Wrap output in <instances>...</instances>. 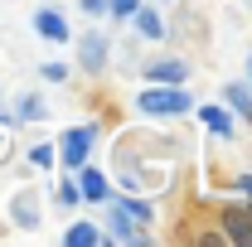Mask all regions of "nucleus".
<instances>
[{"mask_svg":"<svg viewBox=\"0 0 252 247\" xmlns=\"http://www.w3.org/2000/svg\"><path fill=\"white\" fill-rule=\"evenodd\" d=\"M136 107L146 112V117H185L194 112V102L180 83H151L146 93H136Z\"/></svg>","mask_w":252,"mask_h":247,"instance_id":"nucleus-1","label":"nucleus"},{"mask_svg":"<svg viewBox=\"0 0 252 247\" xmlns=\"http://www.w3.org/2000/svg\"><path fill=\"white\" fill-rule=\"evenodd\" d=\"M93 141H97L93 126H73V131H63V160L78 170V165L88 160V151H93Z\"/></svg>","mask_w":252,"mask_h":247,"instance_id":"nucleus-2","label":"nucleus"},{"mask_svg":"<svg viewBox=\"0 0 252 247\" xmlns=\"http://www.w3.org/2000/svg\"><path fill=\"white\" fill-rule=\"evenodd\" d=\"M78 199H88V204H102V199H107V175L93 170L88 160L78 165Z\"/></svg>","mask_w":252,"mask_h":247,"instance_id":"nucleus-3","label":"nucleus"},{"mask_svg":"<svg viewBox=\"0 0 252 247\" xmlns=\"http://www.w3.org/2000/svg\"><path fill=\"white\" fill-rule=\"evenodd\" d=\"M78 63H83V68H88V73H97V68H102V63H107V34H83V39H78Z\"/></svg>","mask_w":252,"mask_h":247,"instance_id":"nucleus-4","label":"nucleus"},{"mask_svg":"<svg viewBox=\"0 0 252 247\" xmlns=\"http://www.w3.org/2000/svg\"><path fill=\"white\" fill-rule=\"evenodd\" d=\"M10 214H15L20 228H39V194H34V189H20L15 204H10Z\"/></svg>","mask_w":252,"mask_h":247,"instance_id":"nucleus-5","label":"nucleus"},{"mask_svg":"<svg viewBox=\"0 0 252 247\" xmlns=\"http://www.w3.org/2000/svg\"><path fill=\"white\" fill-rule=\"evenodd\" d=\"M223 238H228V243H252V218L243 214V209L223 214Z\"/></svg>","mask_w":252,"mask_h":247,"instance_id":"nucleus-6","label":"nucleus"},{"mask_svg":"<svg viewBox=\"0 0 252 247\" xmlns=\"http://www.w3.org/2000/svg\"><path fill=\"white\" fill-rule=\"evenodd\" d=\"M34 30L44 34V39H54V44H63V39H68V25H63L59 10H39V15H34Z\"/></svg>","mask_w":252,"mask_h":247,"instance_id":"nucleus-7","label":"nucleus"},{"mask_svg":"<svg viewBox=\"0 0 252 247\" xmlns=\"http://www.w3.org/2000/svg\"><path fill=\"white\" fill-rule=\"evenodd\" d=\"M112 238H117V243H146V228L131 223L122 209H112Z\"/></svg>","mask_w":252,"mask_h":247,"instance_id":"nucleus-8","label":"nucleus"},{"mask_svg":"<svg viewBox=\"0 0 252 247\" xmlns=\"http://www.w3.org/2000/svg\"><path fill=\"white\" fill-rule=\"evenodd\" d=\"M199 122L209 126V131H214V136H223V141H228V136H233V117H228V112H223V107H199Z\"/></svg>","mask_w":252,"mask_h":247,"instance_id":"nucleus-9","label":"nucleus"},{"mask_svg":"<svg viewBox=\"0 0 252 247\" xmlns=\"http://www.w3.org/2000/svg\"><path fill=\"white\" fill-rule=\"evenodd\" d=\"M146 78H151V83H185V78H189V68L170 59V63H151V68H146Z\"/></svg>","mask_w":252,"mask_h":247,"instance_id":"nucleus-10","label":"nucleus"},{"mask_svg":"<svg viewBox=\"0 0 252 247\" xmlns=\"http://www.w3.org/2000/svg\"><path fill=\"white\" fill-rule=\"evenodd\" d=\"M117 209H122L131 223H141V228H151V218H156V204H151V199H122Z\"/></svg>","mask_w":252,"mask_h":247,"instance_id":"nucleus-11","label":"nucleus"},{"mask_svg":"<svg viewBox=\"0 0 252 247\" xmlns=\"http://www.w3.org/2000/svg\"><path fill=\"white\" fill-rule=\"evenodd\" d=\"M131 20H136V30L146 34V39H165V20H160L156 10H141V5H136V15H131Z\"/></svg>","mask_w":252,"mask_h":247,"instance_id":"nucleus-12","label":"nucleus"},{"mask_svg":"<svg viewBox=\"0 0 252 247\" xmlns=\"http://www.w3.org/2000/svg\"><path fill=\"white\" fill-rule=\"evenodd\" d=\"M223 97H228V107H233V112H243V122H252V97H248V88H243V83H228V88H223Z\"/></svg>","mask_w":252,"mask_h":247,"instance_id":"nucleus-13","label":"nucleus"},{"mask_svg":"<svg viewBox=\"0 0 252 247\" xmlns=\"http://www.w3.org/2000/svg\"><path fill=\"white\" fill-rule=\"evenodd\" d=\"M63 243H73V247H93V243H102V233H97L93 223H73V228L63 233Z\"/></svg>","mask_w":252,"mask_h":247,"instance_id":"nucleus-14","label":"nucleus"},{"mask_svg":"<svg viewBox=\"0 0 252 247\" xmlns=\"http://www.w3.org/2000/svg\"><path fill=\"white\" fill-rule=\"evenodd\" d=\"M30 160L39 165V170H54V160H59V155H54V146H34V151H30Z\"/></svg>","mask_w":252,"mask_h":247,"instance_id":"nucleus-15","label":"nucleus"},{"mask_svg":"<svg viewBox=\"0 0 252 247\" xmlns=\"http://www.w3.org/2000/svg\"><path fill=\"white\" fill-rule=\"evenodd\" d=\"M136 5H141V0H107V10H112L117 20H131V15H136Z\"/></svg>","mask_w":252,"mask_h":247,"instance_id":"nucleus-16","label":"nucleus"},{"mask_svg":"<svg viewBox=\"0 0 252 247\" xmlns=\"http://www.w3.org/2000/svg\"><path fill=\"white\" fill-rule=\"evenodd\" d=\"M20 117H25V122L44 117V102H39V97H25V102H20Z\"/></svg>","mask_w":252,"mask_h":247,"instance_id":"nucleus-17","label":"nucleus"},{"mask_svg":"<svg viewBox=\"0 0 252 247\" xmlns=\"http://www.w3.org/2000/svg\"><path fill=\"white\" fill-rule=\"evenodd\" d=\"M44 78H49V83H63V78H68V68H63V63H49V68H44Z\"/></svg>","mask_w":252,"mask_h":247,"instance_id":"nucleus-18","label":"nucleus"},{"mask_svg":"<svg viewBox=\"0 0 252 247\" xmlns=\"http://www.w3.org/2000/svg\"><path fill=\"white\" fill-rule=\"evenodd\" d=\"M59 204H78V185H59Z\"/></svg>","mask_w":252,"mask_h":247,"instance_id":"nucleus-19","label":"nucleus"},{"mask_svg":"<svg viewBox=\"0 0 252 247\" xmlns=\"http://www.w3.org/2000/svg\"><path fill=\"white\" fill-rule=\"evenodd\" d=\"M83 10L88 15H107V0H83Z\"/></svg>","mask_w":252,"mask_h":247,"instance_id":"nucleus-20","label":"nucleus"},{"mask_svg":"<svg viewBox=\"0 0 252 247\" xmlns=\"http://www.w3.org/2000/svg\"><path fill=\"white\" fill-rule=\"evenodd\" d=\"M238 194H248V199H252V175H243V180H238Z\"/></svg>","mask_w":252,"mask_h":247,"instance_id":"nucleus-21","label":"nucleus"},{"mask_svg":"<svg viewBox=\"0 0 252 247\" xmlns=\"http://www.w3.org/2000/svg\"><path fill=\"white\" fill-rule=\"evenodd\" d=\"M5 151H10V141H5V136H0V155H5Z\"/></svg>","mask_w":252,"mask_h":247,"instance_id":"nucleus-22","label":"nucleus"},{"mask_svg":"<svg viewBox=\"0 0 252 247\" xmlns=\"http://www.w3.org/2000/svg\"><path fill=\"white\" fill-rule=\"evenodd\" d=\"M0 122H10V117H5V112H0Z\"/></svg>","mask_w":252,"mask_h":247,"instance_id":"nucleus-23","label":"nucleus"}]
</instances>
